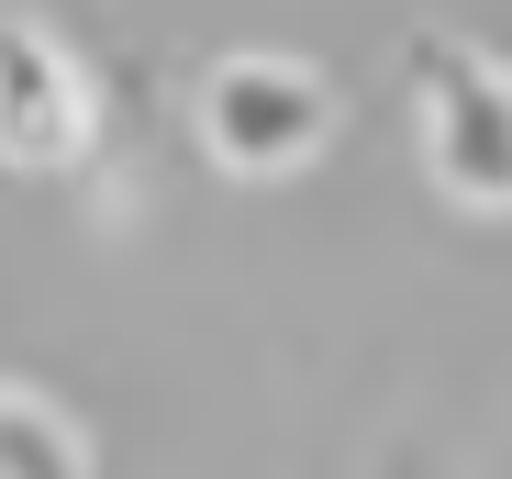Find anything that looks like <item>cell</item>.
I'll return each instance as SVG.
<instances>
[{
  "label": "cell",
  "mask_w": 512,
  "mask_h": 479,
  "mask_svg": "<svg viewBox=\"0 0 512 479\" xmlns=\"http://www.w3.org/2000/svg\"><path fill=\"white\" fill-rule=\"evenodd\" d=\"M78 145H90V78L23 12H0V156L12 168H67Z\"/></svg>",
  "instance_id": "3"
},
{
  "label": "cell",
  "mask_w": 512,
  "mask_h": 479,
  "mask_svg": "<svg viewBox=\"0 0 512 479\" xmlns=\"http://www.w3.org/2000/svg\"><path fill=\"white\" fill-rule=\"evenodd\" d=\"M334 134V90L301 67V56H223L201 78V145L245 179H279Z\"/></svg>",
  "instance_id": "2"
},
{
  "label": "cell",
  "mask_w": 512,
  "mask_h": 479,
  "mask_svg": "<svg viewBox=\"0 0 512 479\" xmlns=\"http://www.w3.org/2000/svg\"><path fill=\"white\" fill-rule=\"evenodd\" d=\"M0 479H78V435L23 390H0Z\"/></svg>",
  "instance_id": "4"
},
{
  "label": "cell",
  "mask_w": 512,
  "mask_h": 479,
  "mask_svg": "<svg viewBox=\"0 0 512 479\" xmlns=\"http://www.w3.org/2000/svg\"><path fill=\"white\" fill-rule=\"evenodd\" d=\"M423 90V168L468 212H512V67H490L468 34H412Z\"/></svg>",
  "instance_id": "1"
}]
</instances>
